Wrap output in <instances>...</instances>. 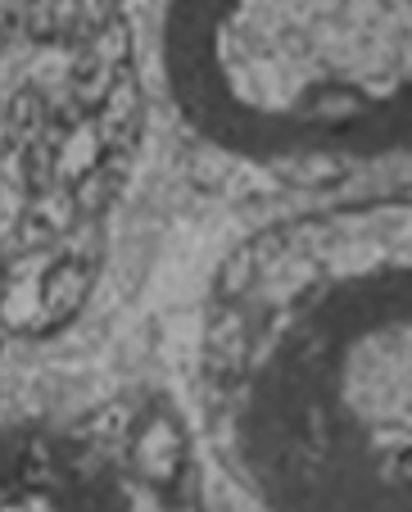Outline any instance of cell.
Here are the masks:
<instances>
[{
	"label": "cell",
	"mask_w": 412,
	"mask_h": 512,
	"mask_svg": "<svg viewBox=\"0 0 412 512\" xmlns=\"http://www.w3.org/2000/svg\"><path fill=\"white\" fill-rule=\"evenodd\" d=\"M191 390L245 512H412V186L240 236L204 286Z\"/></svg>",
	"instance_id": "6da1fadb"
},
{
	"label": "cell",
	"mask_w": 412,
	"mask_h": 512,
	"mask_svg": "<svg viewBox=\"0 0 412 512\" xmlns=\"http://www.w3.org/2000/svg\"><path fill=\"white\" fill-rule=\"evenodd\" d=\"M150 68L222 173L326 191L412 164V0H159Z\"/></svg>",
	"instance_id": "7a4b0ae2"
},
{
	"label": "cell",
	"mask_w": 412,
	"mask_h": 512,
	"mask_svg": "<svg viewBox=\"0 0 412 512\" xmlns=\"http://www.w3.org/2000/svg\"><path fill=\"white\" fill-rule=\"evenodd\" d=\"M0 512H213V467L159 390L0 404Z\"/></svg>",
	"instance_id": "3957f363"
}]
</instances>
